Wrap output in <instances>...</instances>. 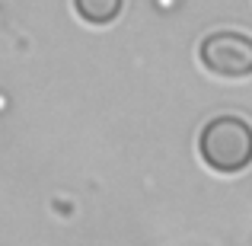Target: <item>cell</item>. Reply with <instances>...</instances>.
<instances>
[{
    "label": "cell",
    "mask_w": 252,
    "mask_h": 246,
    "mask_svg": "<svg viewBox=\"0 0 252 246\" xmlns=\"http://www.w3.org/2000/svg\"><path fill=\"white\" fill-rule=\"evenodd\" d=\"M198 61L208 74L223 80L252 77V35L246 32H211L198 45Z\"/></svg>",
    "instance_id": "7a4b0ae2"
},
{
    "label": "cell",
    "mask_w": 252,
    "mask_h": 246,
    "mask_svg": "<svg viewBox=\"0 0 252 246\" xmlns=\"http://www.w3.org/2000/svg\"><path fill=\"white\" fill-rule=\"evenodd\" d=\"M198 154L214 173L233 176L252 166V125L240 115H214L198 131Z\"/></svg>",
    "instance_id": "6da1fadb"
},
{
    "label": "cell",
    "mask_w": 252,
    "mask_h": 246,
    "mask_svg": "<svg viewBox=\"0 0 252 246\" xmlns=\"http://www.w3.org/2000/svg\"><path fill=\"white\" fill-rule=\"evenodd\" d=\"M74 10L90 26H109L122 16L125 0H74Z\"/></svg>",
    "instance_id": "3957f363"
}]
</instances>
